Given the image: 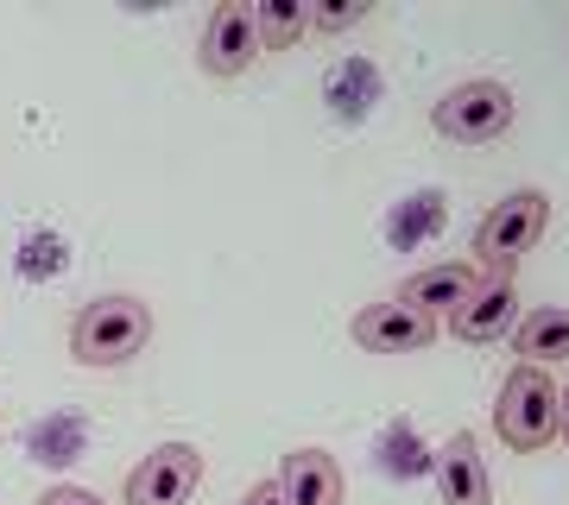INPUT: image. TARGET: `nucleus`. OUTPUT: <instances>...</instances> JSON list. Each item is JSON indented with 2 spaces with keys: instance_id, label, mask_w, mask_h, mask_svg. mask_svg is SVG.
I'll return each instance as SVG.
<instances>
[{
  "instance_id": "6e6552de",
  "label": "nucleus",
  "mask_w": 569,
  "mask_h": 505,
  "mask_svg": "<svg viewBox=\"0 0 569 505\" xmlns=\"http://www.w3.org/2000/svg\"><path fill=\"white\" fill-rule=\"evenodd\" d=\"M253 58H260L253 7H247V0H222V7H209L203 39H197V63H203L209 77H241Z\"/></svg>"
},
{
  "instance_id": "ddd939ff",
  "label": "nucleus",
  "mask_w": 569,
  "mask_h": 505,
  "mask_svg": "<svg viewBox=\"0 0 569 505\" xmlns=\"http://www.w3.org/2000/svg\"><path fill=\"white\" fill-rule=\"evenodd\" d=\"M247 7H253L260 51H291V44L310 32V7L305 0H247Z\"/></svg>"
},
{
  "instance_id": "1a4fd4ad",
  "label": "nucleus",
  "mask_w": 569,
  "mask_h": 505,
  "mask_svg": "<svg viewBox=\"0 0 569 505\" xmlns=\"http://www.w3.org/2000/svg\"><path fill=\"white\" fill-rule=\"evenodd\" d=\"M437 493H443V505H493L488 455L475 443V430H456V436L437 448Z\"/></svg>"
},
{
  "instance_id": "39448f33",
  "label": "nucleus",
  "mask_w": 569,
  "mask_h": 505,
  "mask_svg": "<svg viewBox=\"0 0 569 505\" xmlns=\"http://www.w3.org/2000/svg\"><path fill=\"white\" fill-rule=\"evenodd\" d=\"M512 323H519V272H481L475 291L449 310V335L468 347L512 335Z\"/></svg>"
},
{
  "instance_id": "f8f14e48",
  "label": "nucleus",
  "mask_w": 569,
  "mask_h": 505,
  "mask_svg": "<svg viewBox=\"0 0 569 505\" xmlns=\"http://www.w3.org/2000/svg\"><path fill=\"white\" fill-rule=\"evenodd\" d=\"M512 347L531 366L569 361V310H531V316H519L512 323Z\"/></svg>"
},
{
  "instance_id": "9b49d317",
  "label": "nucleus",
  "mask_w": 569,
  "mask_h": 505,
  "mask_svg": "<svg viewBox=\"0 0 569 505\" xmlns=\"http://www.w3.org/2000/svg\"><path fill=\"white\" fill-rule=\"evenodd\" d=\"M475 279H481V272H475L468 260H443V265H425V272H411V279L392 291V297H406V303H418L425 316H437V310H456V303L475 291Z\"/></svg>"
},
{
  "instance_id": "423d86ee",
  "label": "nucleus",
  "mask_w": 569,
  "mask_h": 505,
  "mask_svg": "<svg viewBox=\"0 0 569 505\" xmlns=\"http://www.w3.org/2000/svg\"><path fill=\"white\" fill-rule=\"evenodd\" d=\"M203 486V448L197 443H159L127 474V505H190Z\"/></svg>"
},
{
  "instance_id": "2eb2a0df",
  "label": "nucleus",
  "mask_w": 569,
  "mask_h": 505,
  "mask_svg": "<svg viewBox=\"0 0 569 505\" xmlns=\"http://www.w3.org/2000/svg\"><path fill=\"white\" fill-rule=\"evenodd\" d=\"M39 505H108V499H102V493H89V486L58 481V486H44V493H39Z\"/></svg>"
},
{
  "instance_id": "f03ea898",
  "label": "nucleus",
  "mask_w": 569,
  "mask_h": 505,
  "mask_svg": "<svg viewBox=\"0 0 569 505\" xmlns=\"http://www.w3.org/2000/svg\"><path fill=\"white\" fill-rule=\"evenodd\" d=\"M152 342V310L140 297H96L77 310V323H70V354L82 366H121L133 361L140 347Z\"/></svg>"
},
{
  "instance_id": "f3484780",
  "label": "nucleus",
  "mask_w": 569,
  "mask_h": 505,
  "mask_svg": "<svg viewBox=\"0 0 569 505\" xmlns=\"http://www.w3.org/2000/svg\"><path fill=\"white\" fill-rule=\"evenodd\" d=\"M557 436H569V385H557Z\"/></svg>"
},
{
  "instance_id": "0eeeda50",
  "label": "nucleus",
  "mask_w": 569,
  "mask_h": 505,
  "mask_svg": "<svg viewBox=\"0 0 569 505\" xmlns=\"http://www.w3.org/2000/svg\"><path fill=\"white\" fill-rule=\"evenodd\" d=\"M348 335L367 347V354H418V347L437 342V316H425L418 303L406 297H380V303H361Z\"/></svg>"
},
{
  "instance_id": "9d476101",
  "label": "nucleus",
  "mask_w": 569,
  "mask_h": 505,
  "mask_svg": "<svg viewBox=\"0 0 569 505\" xmlns=\"http://www.w3.org/2000/svg\"><path fill=\"white\" fill-rule=\"evenodd\" d=\"M284 505H342V467L329 448H291L279 467Z\"/></svg>"
},
{
  "instance_id": "f257e3e1",
  "label": "nucleus",
  "mask_w": 569,
  "mask_h": 505,
  "mask_svg": "<svg viewBox=\"0 0 569 505\" xmlns=\"http://www.w3.org/2000/svg\"><path fill=\"white\" fill-rule=\"evenodd\" d=\"M493 430L519 455L557 443V380H550V366L512 361V373L500 380V398H493Z\"/></svg>"
},
{
  "instance_id": "4468645a",
  "label": "nucleus",
  "mask_w": 569,
  "mask_h": 505,
  "mask_svg": "<svg viewBox=\"0 0 569 505\" xmlns=\"http://www.w3.org/2000/svg\"><path fill=\"white\" fill-rule=\"evenodd\" d=\"M367 13V0H336V7H310V26L317 32H342V26H355Z\"/></svg>"
},
{
  "instance_id": "7ed1b4c3",
  "label": "nucleus",
  "mask_w": 569,
  "mask_h": 505,
  "mask_svg": "<svg viewBox=\"0 0 569 505\" xmlns=\"http://www.w3.org/2000/svg\"><path fill=\"white\" fill-rule=\"evenodd\" d=\"M545 222H550L545 190H512V196H500L488 215H481V228H475L468 265H475V272H519V260L538 246Z\"/></svg>"
},
{
  "instance_id": "dca6fc26",
  "label": "nucleus",
  "mask_w": 569,
  "mask_h": 505,
  "mask_svg": "<svg viewBox=\"0 0 569 505\" xmlns=\"http://www.w3.org/2000/svg\"><path fill=\"white\" fill-rule=\"evenodd\" d=\"M241 505H284V493H279V481H260L241 493Z\"/></svg>"
},
{
  "instance_id": "20e7f679",
  "label": "nucleus",
  "mask_w": 569,
  "mask_h": 505,
  "mask_svg": "<svg viewBox=\"0 0 569 505\" xmlns=\"http://www.w3.org/2000/svg\"><path fill=\"white\" fill-rule=\"evenodd\" d=\"M512 114H519V101H512L507 82H493V77H468V82H456V89H443V95L430 101V127L456 145L500 140L512 127Z\"/></svg>"
}]
</instances>
